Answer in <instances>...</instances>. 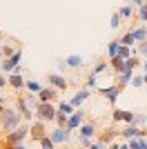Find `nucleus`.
<instances>
[{"instance_id": "1", "label": "nucleus", "mask_w": 147, "mask_h": 149, "mask_svg": "<svg viewBox=\"0 0 147 149\" xmlns=\"http://www.w3.org/2000/svg\"><path fill=\"white\" fill-rule=\"evenodd\" d=\"M22 116H20L18 109H5L2 111V116H0V127H2V131H16L18 127H22Z\"/></svg>"}, {"instance_id": "2", "label": "nucleus", "mask_w": 147, "mask_h": 149, "mask_svg": "<svg viewBox=\"0 0 147 149\" xmlns=\"http://www.w3.org/2000/svg\"><path fill=\"white\" fill-rule=\"evenodd\" d=\"M34 113H36V120L51 123V120H56V116H58V109H56L51 102H38L36 109H34Z\"/></svg>"}, {"instance_id": "3", "label": "nucleus", "mask_w": 147, "mask_h": 149, "mask_svg": "<svg viewBox=\"0 0 147 149\" xmlns=\"http://www.w3.org/2000/svg\"><path fill=\"white\" fill-rule=\"evenodd\" d=\"M27 136H29V125H22V127H18L16 131H9V134H7V147L22 145Z\"/></svg>"}, {"instance_id": "4", "label": "nucleus", "mask_w": 147, "mask_h": 149, "mask_svg": "<svg viewBox=\"0 0 147 149\" xmlns=\"http://www.w3.org/2000/svg\"><path fill=\"white\" fill-rule=\"evenodd\" d=\"M20 60H22V49L18 47V51H16L11 58H5V60L0 62V71H2V74H13V69L20 65Z\"/></svg>"}, {"instance_id": "5", "label": "nucleus", "mask_w": 147, "mask_h": 149, "mask_svg": "<svg viewBox=\"0 0 147 149\" xmlns=\"http://www.w3.org/2000/svg\"><path fill=\"white\" fill-rule=\"evenodd\" d=\"M120 134L123 140H132V138H147V129H143V127H138V125H127L123 131H118Z\"/></svg>"}, {"instance_id": "6", "label": "nucleus", "mask_w": 147, "mask_h": 149, "mask_svg": "<svg viewBox=\"0 0 147 149\" xmlns=\"http://www.w3.org/2000/svg\"><path fill=\"white\" fill-rule=\"evenodd\" d=\"M16 109L20 111L22 120H27V123H34V118H36V113L31 111V105L27 102V98H22V96H20V98L16 100Z\"/></svg>"}, {"instance_id": "7", "label": "nucleus", "mask_w": 147, "mask_h": 149, "mask_svg": "<svg viewBox=\"0 0 147 149\" xmlns=\"http://www.w3.org/2000/svg\"><path fill=\"white\" fill-rule=\"evenodd\" d=\"M111 118L116 120V123H127V125H134V120H136V111H127V109L114 107V111H111Z\"/></svg>"}, {"instance_id": "8", "label": "nucleus", "mask_w": 147, "mask_h": 149, "mask_svg": "<svg viewBox=\"0 0 147 149\" xmlns=\"http://www.w3.org/2000/svg\"><path fill=\"white\" fill-rule=\"evenodd\" d=\"M120 91H123V87L118 85V82H114V85H109V87H98V93H100V96H105V98L109 100L111 105H114V102L118 100Z\"/></svg>"}, {"instance_id": "9", "label": "nucleus", "mask_w": 147, "mask_h": 149, "mask_svg": "<svg viewBox=\"0 0 147 149\" xmlns=\"http://www.w3.org/2000/svg\"><path fill=\"white\" fill-rule=\"evenodd\" d=\"M29 136L34 138V140L45 138V136H47V123H43V120H34V123H29Z\"/></svg>"}, {"instance_id": "10", "label": "nucleus", "mask_w": 147, "mask_h": 149, "mask_svg": "<svg viewBox=\"0 0 147 149\" xmlns=\"http://www.w3.org/2000/svg\"><path fill=\"white\" fill-rule=\"evenodd\" d=\"M89 96H92V89L83 87V89H78V91H76V96H74L69 102L74 105V109H83V105H85L87 100H89Z\"/></svg>"}, {"instance_id": "11", "label": "nucleus", "mask_w": 147, "mask_h": 149, "mask_svg": "<svg viewBox=\"0 0 147 149\" xmlns=\"http://www.w3.org/2000/svg\"><path fill=\"white\" fill-rule=\"evenodd\" d=\"M47 82H49V87L58 89V91H65V89L69 87V80H65V76H62V74H49Z\"/></svg>"}, {"instance_id": "12", "label": "nucleus", "mask_w": 147, "mask_h": 149, "mask_svg": "<svg viewBox=\"0 0 147 149\" xmlns=\"http://www.w3.org/2000/svg\"><path fill=\"white\" fill-rule=\"evenodd\" d=\"M49 136H51V140H54L56 145H65V143H69V136H71V131L65 129V127H56L54 131H49Z\"/></svg>"}, {"instance_id": "13", "label": "nucleus", "mask_w": 147, "mask_h": 149, "mask_svg": "<svg viewBox=\"0 0 147 149\" xmlns=\"http://www.w3.org/2000/svg\"><path fill=\"white\" fill-rule=\"evenodd\" d=\"M85 111H83V109H76V111L71 113V116H69V123H67V129L69 131H76V129H80V127H83V123H85Z\"/></svg>"}, {"instance_id": "14", "label": "nucleus", "mask_w": 147, "mask_h": 149, "mask_svg": "<svg viewBox=\"0 0 147 149\" xmlns=\"http://www.w3.org/2000/svg\"><path fill=\"white\" fill-rule=\"evenodd\" d=\"M36 96H38V102H54V100L58 98V89L43 87V89H40V93H36Z\"/></svg>"}, {"instance_id": "15", "label": "nucleus", "mask_w": 147, "mask_h": 149, "mask_svg": "<svg viewBox=\"0 0 147 149\" xmlns=\"http://www.w3.org/2000/svg\"><path fill=\"white\" fill-rule=\"evenodd\" d=\"M136 76V69H125L123 74H116V78H118V85L120 87H127V85H132V78Z\"/></svg>"}, {"instance_id": "16", "label": "nucleus", "mask_w": 147, "mask_h": 149, "mask_svg": "<svg viewBox=\"0 0 147 149\" xmlns=\"http://www.w3.org/2000/svg\"><path fill=\"white\" fill-rule=\"evenodd\" d=\"M65 62H67V67H71V69H80L85 65V58L80 56V54H69V56L65 58Z\"/></svg>"}, {"instance_id": "17", "label": "nucleus", "mask_w": 147, "mask_h": 149, "mask_svg": "<svg viewBox=\"0 0 147 149\" xmlns=\"http://www.w3.org/2000/svg\"><path fill=\"white\" fill-rule=\"evenodd\" d=\"M78 134H80V138H89V140H92V138L96 136V125L94 123H83V127L78 129Z\"/></svg>"}, {"instance_id": "18", "label": "nucleus", "mask_w": 147, "mask_h": 149, "mask_svg": "<svg viewBox=\"0 0 147 149\" xmlns=\"http://www.w3.org/2000/svg\"><path fill=\"white\" fill-rule=\"evenodd\" d=\"M109 67L116 71V74H123L125 69H127V60L125 58H120V56H116V58H111L109 60Z\"/></svg>"}, {"instance_id": "19", "label": "nucleus", "mask_w": 147, "mask_h": 149, "mask_svg": "<svg viewBox=\"0 0 147 149\" xmlns=\"http://www.w3.org/2000/svg\"><path fill=\"white\" fill-rule=\"evenodd\" d=\"M132 33H134V38H136V45L147 42V27H145V25L134 27V29H132Z\"/></svg>"}, {"instance_id": "20", "label": "nucleus", "mask_w": 147, "mask_h": 149, "mask_svg": "<svg viewBox=\"0 0 147 149\" xmlns=\"http://www.w3.org/2000/svg\"><path fill=\"white\" fill-rule=\"evenodd\" d=\"M24 82H27V80H24L20 74H9V85H11L13 89H22Z\"/></svg>"}, {"instance_id": "21", "label": "nucleus", "mask_w": 147, "mask_h": 149, "mask_svg": "<svg viewBox=\"0 0 147 149\" xmlns=\"http://www.w3.org/2000/svg\"><path fill=\"white\" fill-rule=\"evenodd\" d=\"M118 42H120V45H125V47H134V45H136V38H134V33H132V31H127L125 36H120V38H118Z\"/></svg>"}, {"instance_id": "22", "label": "nucleus", "mask_w": 147, "mask_h": 149, "mask_svg": "<svg viewBox=\"0 0 147 149\" xmlns=\"http://www.w3.org/2000/svg\"><path fill=\"white\" fill-rule=\"evenodd\" d=\"M118 45H120L118 40H109V42H107V56H109V60L118 56Z\"/></svg>"}, {"instance_id": "23", "label": "nucleus", "mask_w": 147, "mask_h": 149, "mask_svg": "<svg viewBox=\"0 0 147 149\" xmlns=\"http://www.w3.org/2000/svg\"><path fill=\"white\" fill-rule=\"evenodd\" d=\"M74 111H76V109H74V105H71V102H65V100H62L60 105H58V113H65V116H71Z\"/></svg>"}, {"instance_id": "24", "label": "nucleus", "mask_w": 147, "mask_h": 149, "mask_svg": "<svg viewBox=\"0 0 147 149\" xmlns=\"http://www.w3.org/2000/svg\"><path fill=\"white\" fill-rule=\"evenodd\" d=\"M118 56L127 60V58L134 56V49H132V47H125V45H118Z\"/></svg>"}, {"instance_id": "25", "label": "nucleus", "mask_w": 147, "mask_h": 149, "mask_svg": "<svg viewBox=\"0 0 147 149\" xmlns=\"http://www.w3.org/2000/svg\"><path fill=\"white\" fill-rule=\"evenodd\" d=\"M120 22H123V16L118 11H114V13H111V18H109V27H111V29H118Z\"/></svg>"}, {"instance_id": "26", "label": "nucleus", "mask_w": 147, "mask_h": 149, "mask_svg": "<svg viewBox=\"0 0 147 149\" xmlns=\"http://www.w3.org/2000/svg\"><path fill=\"white\" fill-rule=\"evenodd\" d=\"M24 87L29 89L31 93H40V89H43V85H40V82H36V80H27V82H24Z\"/></svg>"}, {"instance_id": "27", "label": "nucleus", "mask_w": 147, "mask_h": 149, "mask_svg": "<svg viewBox=\"0 0 147 149\" xmlns=\"http://www.w3.org/2000/svg\"><path fill=\"white\" fill-rule=\"evenodd\" d=\"M38 143H40V147H43V149H56V143L51 140V136H45V138H40Z\"/></svg>"}, {"instance_id": "28", "label": "nucleus", "mask_w": 147, "mask_h": 149, "mask_svg": "<svg viewBox=\"0 0 147 149\" xmlns=\"http://www.w3.org/2000/svg\"><path fill=\"white\" fill-rule=\"evenodd\" d=\"M118 13H120L123 18H129V16H134V5H125L118 9Z\"/></svg>"}, {"instance_id": "29", "label": "nucleus", "mask_w": 147, "mask_h": 149, "mask_svg": "<svg viewBox=\"0 0 147 149\" xmlns=\"http://www.w3.org/2000/svg\"><path fill=\"white\" fill-rule=\"evenodd\" d=\"M134 56H145L147 58V42H141L134 47Z\"/></svg>"}, {"instance_id": "30", "label": "nucleus", "mask_w": 147, "mask_h": 149, "mask_svg": "<svg viewBox=\"0 0 147 149\" xmlns=\"http://www.w3.org/2000/svg\"><path fill=\"white\" fill-rule=\"evenodd\" d=\"M67 123H69V116H65V113H58V116H56V125H58V127H65V129H67Z\"/></svg>"}, {"instance_id": "31", "label": "nucleus", "mask_w": 147, "mask_h": 149, "mask_svg": "<svg viewBox=\"0 0 147 149\" xmlns=\"http://www.w3.org/2000/svg\"><path fill=\"white\" fill-rule=\"evenodd\" d=\"M107 67H109V62H96V67L92 69V74H96V76H98V74H103Z\"/></svg>"}, {"instance_id": "32", "label": "nucleus", "mask_w": 147, "mask_h": 149, "mask_svg": "<svg viewBox=\"0 0 147 149\" xmlns=\"http://www.w3.org/2000/svg\"><path fill=\"white\" fill-rule=\"evenodd\" d=\"M138 18H141L143 22H147V2H143V5L138 7Z\"/></svg>"}, {"instance_id": "33", "label": "nucleus", "mask_w": 147, "mask_h": 149, "mask_svg": "<svg viewBox=\"0 0 147 149\" xmlns=\"http://www.w3.org/2000/svg\"><path fill=\"white\" fill-rule=\"evenodd\" d=\"M129 149H143V143H141V138H132V140H127Z\"/></svg>"}, {"instance_id": "34", "label": "nucleus", "mask_w": 147, "mask_h": 149, "mask_svg": "<svg viewBox=\"0 0 147 149\" xmlns=\"http://www.w3.org/2000/svg\"><path fill=\"white\" fill-rule=\"evenodd\" d=\"M141 65V60H138V56H132V58H127V69H136Z\"/></svg>"}, {"instance_id": "35", "label": "nucleus", "mask_w": 147, "mask_h": 149, "mask_svg": "<svg viewBox=\"0 0 147 149\" xmlns=\"http://www.w3.org/2000/svg\"><path fill=\"white\" fill-rule=\"evenodd\" d=\"M16 51H18V49H13V47H9V45H2V54H5V58H11Z\"/></svg>"}, {"instance_id": "36", "label": "nucleus", "mask_w": 147, "mask_h": 149, "mask_svg": "<svg viewBox=\"0 0 147 149\" xmlns=\"http://www.w3.org/2000/svg\"><path fill=\"white\" fill-rule=\"evenodd\" d=\"M145 120H147V113L138 111V113H136V120H134V125H138V127H141V125H145Z\"/></svg>"}, {"instance_id": "37", "label": "nucleus", "mask_w": 147, "mask_h": 149, "mask_svg": "<svg viewBox=\"0 0 147 149\" xmlns=\"http://www.w3.org/2000/svg\"><path fill=\"white\" fill-rule=\"evenodd\" d=\"M96 78H98L96 74H89V76H87V85H85V87H87V89H92V87H96Z\"/></svg>"}, {"instance_id": "38", "label": "nucleus", "mask_w": 147, "mask_h": 149, "mask_svg": "<svg viewBox=\"0 0 147 149\" xmlns=\"http://www.w3.org/2000/svg\"><path fill=\"white\" fill-rule=\"evenodd\" d=\"M143 85H145V80H143V76H138V74H136L134 78H132V87H143Z\"/></svg>"}, {"instance_id": "39", "label": "nucleus", "mask_w": 147, "mask_h": 149, "mask_svg": "<svg viewBox=\"0 0 147 149\" xmlns=\"http://www.w3.org/2000/svg\"><path fill=\"white\" fill-rule=\"evenodd\" d=\"M111 138H114V131H111V129H107V131L103 134V136H100V143H111Z\"/></svg>"}, {"instance_id": "40", "label": "nucleus", "mask_w": 147, "mask_h": 149, "mask_svg": "<svg viewBox=\"0 0 147 149\" xmlns=\"http://www.w3.org/2000/svg\"><path fill=\"white\" fill-rule=\"evenodd\" d=\"M56 69H58V71L62 74V71L67 69V62H65V60H56Z\"/></svg>"}, {"instance_id": "41", "label": "nucleus", "mask_w": 147, "mask_h": 149, "mask_svg": "<svg viewBox=\"0 0 147 149\" xmlns=\"http://www.w3.org/2000/svg\"><path fill=\"white\" fill-rule=\"evenodd\" d=\"M87 149H105V143H96V145H89Z\"/></svg>"}, {"instance_id": "42", "label": "nucleus", "mask_w": 147, "mask_h": 149, "mask_svg": "<svg viewBox=\"0 0 147 149\" xmlns=\"http://www.w3.org/2000/svg\"><path fill=\"white\" fill-rule=\"evenodd\" d=\"M80 143H83V147H89V145H92V140H89V138H80Z\"/></svg>"}, {"instance_id": "43", "label": "nucleus", "mask_w": 147, "mask_h": 149, "mask_svg": "<svg viewBox=\"0 0 147 149\" xmlns=\"http://www.w3.org/2000/svg\"><path fill=\"white\" fill-rule=\"evenodd\" d=\"M7 149H27L24 145H13V147H7Z\"/></svg>"}, {"instance_id": "44", "label": "nucleus", "mask_w": 147, "mask_h": 149, "mask_svg": "<svg viewBox=\"0 0 147 149\" xmlns=\"http://www.w3.org/2000/svg\"><path fill=\"white\" fill-rule=\"evenodd\" d=\"M109 149H120V145H118V143H111V145H109Z\"/></svg>"}, {"instance_id": "45", "label": "nucleus", "mask_w": 147, "mask_h": 149, "mask_svg": "<svg viewBox=\"0 0 147 149\" xmlns=\"http://www.w3.org/2000/svg\"><path fill=\"white\" fill-rule=\"evenodd\" d=\"M141 143H143V149H147V138H141Z\"/></svg>"}, {"instance_id": "46", "label": "nucleus", "mask_w": 147, "mask_h": 149, "mask_svg": "<svg viewBox=\"0 0 147 149\" xmlns=\"http://www.w3.org/2000/svg\"><path fill=\"white\" fill-rule=\"evenodd\" d=\"M2 58H5V54H2V47H0V62H2Z\"/></svg>"}, {"instance_id": "47", "label": "nucleus", "mask_w": 147, "mask_h": 149, "mask_svg": "<svg viewBox=\"0 0 147 149\" xmlns=\"http://www.w3.org/2000/svg\"><path fill=\"white\" fill-rule=\"evenodd\" d=\"M0 105H5V98H2V96H0Z\"/></svg>"}, {"instance_id": "48", "label": "nucleus", "mask_w": 147, "mask_h": 149, "mask_svg": "<svg viewBox=\"0 0 147 149\" xmlns=\"http://www.w3.org/2000/svg\"><path fill=\"white\" fill-rule=\"evenodd\" d=\"M0 40H2V31H0Z\"/></svg>"}, {"instance_id": "49", "label": "nucleus", "mask_w": 147, "mask_h": 149, "mask_svg": "<svg viewBox=\"0 0 147 149\" xmlns=\"http://www.w3.org/2000/svg\"><path fill=\"white\" fill-rule=\"evenodd\" d=\"M145 127H147V120H145Z\"/></svg>"}, {"instance_id": "50", "label": "nucleus", "mask_w": 147, "mask_h": 149, "mask_svg": "<svg viewBox=\"0 0 147 149\" xmlns=\"http://www.w3.org/2000/svg\"><path fill=\"white\" fill-rule=\"evenodd\" d=\"M0 89H2V87H0Z\"/></svg>"}]
</instances>
